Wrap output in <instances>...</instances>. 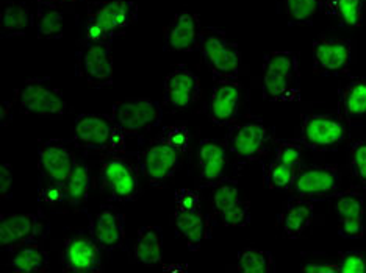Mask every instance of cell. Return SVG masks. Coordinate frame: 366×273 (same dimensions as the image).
<instances>
[{"label": "cell", "instance_id": "obj_28", "mask_svg": "<svg viewBox=\"0 0 366 273\" xmlns=\"http://www.w3.org/2000/svg\"><path fill=\"white\" fill-rule=\"evenodd\" d=\"M6 269L14 273H39L49 269V254L43 242L26 244L10 252Z\"/></svg>", "mask_w": 366, "mask_h": 273}, {"label": "cell", "instance_id": "obj_21", "mask_svg": "<svg viewBox=\"0 0 366 273\" xmlns=\"http://www.w3.org/2000/svg\"><path fill=\"white\" fill-rule=\"evenodd\" d=\"M201 97V80L187 66H179L164 78L163 102L172 111H185Z\"/></svg>", "mask_w": 366, "mask_h": 273}, {"label": "cell", "instance_id": "obj_3", "mask_svg": "<svg viewBox=\"0 0 366 273\" xmlns=\"http://www.w3.org/2000/svg\"><path fill=\"white\" fill-rule=\"evenodd\" d=\"M263 97L282 103L301 101V72L295 52L276 51L263 56Z\"/></svg>", "mask_w": 366, "mask_h": 273}, {"label": "cell", "instance_id": "obj_39", "mask_svg": "<svg viewBox=\"0 0 366 273\" xmlns=\"http://www.w3.org/2000/svg\"><path fill=\"white\" fill-rule=\"evenodd\" d=\"M176 208L183 211H191L196 208H201V197L194 191V189H187L182 187L176 191Z\"/></svg>", "mask_w": 366, "mask_h": 273}, {"label": "cell", "instance_id": "obj_38", "mask_svg": "<svg viewBox=\"0 0 366 273\" xmlns=\"http://www.w3.org/2000/svg\"><path fill=\"white\" fill-rule=\"evenodd\" d=\"M163 140H166L169 145L179 148V150L185 152L188 145H189V131L187 127L183 125H172V127H166L163 130V133L160 135Z\"/></svg>", "mask_w": 366, "mask_h": 273}, {"label": "cell", "instance_id": "obj_9", "mask_svg": "<svg viewBox=\"0 0 366 273\" xmlns=\"http://www.w3.org/2000/svg\"><path fill=\"white\" fill-rule=\"evenodd\" d=\"M347 120L338 114H309L299 131V143L315 152L335 150L347 139Z\"/></svg>", "mask_w": 366, "mask_h": 273}, {"label": "cell", "instance_id": "obj_6", "mask_svg": "<svg viewBox=\"0 0 366 273\" xmlns=\"http://www.w3.org/2000/svg\"><path fill=\"white\" fill-rule=\"evenodd\" d=\"M199 51L214 78L238 80L243 56L238 44L229 41L226 31L216 27H202Z\"/></svg>", "mask_w": 366, "mask_h": 273}, {"label": "cell", "instance_id": "obj_2", "mask_svg": "<svg viewBox=\"0 0 366 273\" xmlns=\"http://www.w3.org/2000/svg\"><path fill=\"white\" fill-rule=\"evenodd\" d=\"M138 160L126 153H107L99 168L96 185L110 202H133L141 195Z\"/></svg>", "mask_w": 366, "mask_h": 273}, {"label": "cell", "instance_id": "obj_12", "mask_svg": "<svg viewBox=\"0 0 366 273\" xmlns=\"http://www.w3.org/2000/svg\"><path fill=\"white\" fill-rule=\"evenodd\" d=\"M49 235V220L41 211L0 216V247L8 253L26 244L43 242Z\"/></svg>", "mask_w": 366, "mask_h": 273}, {"label": "cell", "instance_id": "obj_13", "mask_svg": "<svg viewBox=\"0 0 366 273\" xmlns=\"http://www.w3.org/2000/svg\"><path fill=\"white\" fill-rule=\"evenodd\" d=\"M76 73L93 89L112 86L114 80L112 43H88L81 39L76 53Z\"/></svg>", "mask_w": 366, "mask_h": 273}, {"label": "cell", "instance_id": "obj_16", "mask_svg": "<svg viewBox=\"0 0 366 273\" xmlns=\"http://www.w3.org/2000/svg\"><path fill=\"white\" fill-rule=\"evenodd\" d=\"M244 102V86L238 80L214 78L205 113L219 127L234 125Z\"/></svg>", "mask_w": 366, "mask_h": 273}, {"label": "cell", "instance_id": "obj_4", "mask_svg": "<svg viewBox=\"0 0 366 273\" xmlns=\"http://www.w3.org/2000/svg\"><path fill=\"white\" fill-rule=\"evenodd\" d=\"M126 139L112 114L85 113L74 120L72 143L83 150L126 153Z\"/></svg>", "mask_w": 366, "mask_h": 273}, {"label": "cell", "instance_id": "obj_20", "mask_svg": "<svg viewBox=\"0 0 366 273\" xmlns=\"http://www.w3.org/2000/svg\"><path fill=\"white\" fill-rule=\"evenodd\" d=\"M102 248L96 244L91 235L77 233L64 241L61 264L71 273H99L104 272Z\"/></svg>", "mask_w": 366, "mask_h": 273}, {"label": "cell", "instance_id": "obj_40", "mask_svg": "<svg viewBox=\"0 0 366 273\" xmlns=\"http://www.w3.org/2000/svg\"><path fill=\"white\" fill-rule=\"evenodd\" d=\"M13 185H14V173L11 164L0 165V198L2 200H10L13 197Z\"/></svg>", "mask_w": 366, "mask_h": 273}, {"label": "cell", "instance_id": "obj_34", "mask_svg": "<svg viewBox=\"0 0 366 273\" xmlns=\"http://www.w3.org/2000/svg\"><path fill=\"white\" fill-rule=\"evenodd\" d=\"M280 10L291 26H312L320 0H282Z\"/></svg>", "mask_w": 366, "mask_h": 273}, {"label": "cell", "instance_id": "obj_32", "mask_svg": "<svg viewBox=\"0 0 366 273\" xmlns=\"http://www.w3.org/2000/svg\"><path fill=\"white\" fill-rule=\"evenodd\" d=\"M341 110L347 122L359 120L366 115V77L354 78L341 91Z\"/></svg>", "mask_w": 366, "mask_h": 273}, {"label": "cell", "instance_id": "obj_24", "mask_svg": "<svg viewBox=\"0 0 366 273\" xmlns=\"http://www.w3.org/2000/svg\"><path fill=\"white\" fill-rule=\"evenodd\" d=\"M335 212L338 219V235L345 239H362L365 227V200L359 189L341 191L335 197Z\"/></svg>", "mask_w": 366, "mask_h": 273}, {"label": "cell", "instance_id": "obj_22", "mask_svg": "<svg viewBox=\"0 0 366 273\" xmlns=\"http://www.w3.org/2000/svg\"><path fill=\"white\" fill-rule=\"evenodd\" d=\"M202 26L196 13L180 11L166 26L163 48L166 52H194L201 44Z\"/></svg>", "mask_w": 366, "mask_h": 273}, {"label": "cell", "instance_id": "obj_14", "mask_svg": "<svg viewBox=\"0 0 366 273\" xmlns=\"http://www.w3.org/2000/svg\"><path fill=\"white\" fill-rule=\"evenodd\" d=\"M352 43L335 36H320L313 41V72L321 77H338L349 72L352 64Z\"/></svg>", "mask_w": 366, "mask_h": 273}, {"label": "cell", "instance_id": "obj_33", "mask_svg": "<svg viewBox=\"0 0 366 273\" xmlns=\"http://www.w3.org/2000/svg\"><path fill=\"white\" fill-rule=\"evenodd\" d=\"M64 14L61 8L44 0H38L36 5V35L39 39H61L63 38Z\"/></svg>", "mask_w": 366, "mask_h": 273}, {"label": "cell", "instance_id": "obj_18", "mask_svg": "<svg viewBox=\"0 0 366 273\" xmlns=\"http://www.w3.org/2000/svg\"><path fill=\"white\" fill-rule=\"evenodd\" d=\"M212 214L224 227H246L251 223V202L239 197L237 180L229 178L214 186Z\"/></svg>", "mask_w": 366, "mask_h": 273}, {"label": "cell", "instance_id": "obj_10", "mask_svg": "<svg viewBox=\"0 0 366 273\" xmlns=\"http://www.w3.org/2000/svg\"><path fill=\"white\" fill-rule=\"evenodd\" d=\"M183 153L158 136L138 156L141 175L154 187L164 186L180 170Z\"/></svg>", "mask_w": 366, "mask_h": 273}, {"label": "cell", "instance_id": "obj_29", "mask_svg": "<svg viewBox=\"0 0 366 273\" xmlns=\"http://www.w3.org/2000/svg\"><path fill=\"white\" fill-rule=\"evenodd\" d=\"M91 192V172L86 160L77 158L74 163L68 180L64 183V202L71 208H81L86 205Z\"/></svg>", "mask_w": 366, "mask_h": 273}, {"label": "cell", "instance_id": "obj_25", "mask_svg": "<svg viewBox=\"0 0 366 273\" xmlns=\"http://www.w3.org/2000/svg\"><path fill=\"white\" fill-rule=\"evenodd\" d=\"M313 219H315L313 202L301 197L290 198L277 217L284 235L291 239L302 236L305 231L312 227Z\"/></svg>", "mask_w": 366, "mask_h": 273}, {"label": "cell", "instance_id": "obj_11", "mask_svg": "<svg viewBox=\"0 0 366 273\" xmlns=\"http://www.w3.org/2000/svg\"><path fill=\"white\" fill-rule=\"evenodd\" d=\"M343 177L335 165L315 164L304 165L290 187V192L295 197L307 198V200H327L335 198L341 192Z\"/></svg>", "mask_w": 366, "mask_h": 273}, {"label": "cell", "instance_id": "obj_19", "mask_svg": "<svg viewBox=\"0 0 366 273\" xmlns=\"http://www.w3.org/2000/svg\"><path fill=\"white\" fill-rule=\"evenodd\" d=\"M77 156L68 140L49 139L38 145V172L41 181L63 185L68 180Z\"/></svg>", "mask_w": 366, "mask_h": 273}, {"label": "cell", "instance_id": "obj_8", "mask_svg": "<svg viewBox=\"0 0 366 273\" xmlns=\"http://www.w3.org/2000/svg\"><path fill=\"white\" fill-rule=\"evenodd\" d=\"M224 143L237 161L252 163L268 153L272 133L263 120L251 119L230 125Z\"/></svg>", "mask_w": 366, "mask_h": 273}, {"label": "cell", "instance_id": "obj_15", "mask_svg": "<svg viewBox=\"0 0 366 273\" xmlns=\"http://www.w3.org/2000/svg\"><path fill=\"white\" fill-rule=\"evenodd\" d=\"M304 168V145L295 140H282L276 156L264 169V187L274 191H290L297 172Z\"/></svg>", "mask_w": 366, "mask_h": 273}, {"label": "cell", "instance_id": "obj_31", "mask_svg": "<svg viewBox=\"0 0 366 273\" xmlns=\"http://www.w3.org/2000/svg\"><path fill=\"white\" fill-rule=\"evenodd\" d=\"M365 0H320V11L335 18L340 26L359 29L363 24Z\"/></svg>", "mask_w": 366, "mask_h": 273}, {"label": "cell", "instance_id": "obj_43", "mask_svg": "<svg viewBox=\"0 0 366 273\" xmlns=\"http://www.w3.org/2000/svg\"><path fill=\"white\" fill-rule=\"evenodd\" d=\"M44 2L56 5L58 8H61V10H63V8H69V6H72V5H76V4L81 2V0H44Z\"/></svg>", "mask_w": 366, "mask_h": 273}, {"label": "cell", "instance_id": "obj_27", "mask_svg": "<svg viewBox=\"0 0 366 273\" xmlns=\"http://www.w3.org/2000/svg\"><path fill=\"white\" fill-rule=\"evenodd\" d=\"M133 259L146 267H154L163 259V231L160 227L149 225L138 230L133 244Z\"/></svg>", "mask_w": 366, "mask_h": 273}, {"label": "cell", "instance_id": "obj_17", "mask_svg": "<svg viewBox=\"0 0 366 273\" xmlns=\"http://www.w3.org/2000/svg\"><path fill=\"white\" fill-rule=\"evenodd\" d=\"M229 148L224 140L202 139L197 145V185L199 187H214L229 180Z\"/></svg>", "mask_w": 366, "mask_h": 273}, {"label": "cell", "instance_id": "obj_41", "mask_svg": "<svg viewBox=\"0 0 366 273\" xmlns=\"http://www.w3.org/2000/svg\"><path fill=\"white\" fill-rule=\"evenodd\" d=\"M305 273H340L338 264L332 261H307L301 266Z\"/></svg>", "mask_w": 366, "mask_h": 273}, {"label": "cell", "instance_id": "obj_36", "mask_svg": "<svg viewBox=\"0 0 366 273\" xmlns=\"http://www.w3.org/2000/svg\"><path fill=\"white\" fill-rule=\"evenodd\" d=\"M337 264L340 273H366V253L360 248H352L341 253Z\"/></svg>", "mask_w": 366, "mask_h": 273}, {"label": "cell", "instance_id": "obj_5", "mask_svg": "<svg viewBox=\"0 0 366 273\" xmlns=\"http://www.w3.org/2000/svg\"><path fill=\"white\" fill-rule=\"evenodd\" d=\"M16 101L24 114L43 119H61L68 113V102L49 77H31L16 91Z\"/></svg>", "mask_w": 366, "mask_h": 273}, {"label": "cell", "instance_id": "obj_26", "mask_svg": "<svg viewBox=\"0 0 366 273\" xmlns=\"http://www.w3.org/2000/svg\"><path fill=\"white\" fill-rule=\"evenodd\" d=\"M174 225H176L177 235L185 239L191 252H197L202 247L204 239L209 236L210 222L204 216L201 208L191 211L176 208V212H174Z\"/></svg>", "mask_w": 366, "mask_h": 273}, {"label": "cell", "instance_id": "obj_7", "mask_svg": "<svg viewBox=\"0 0 366 273\" xmlns=\"http://www.w3.org/2000/svg\"><path fill=\"white\" fill-rule=\"evenodd\" d=\"M112 118L127 138H139L160 125L163 110L147 97H130L113 105Z\"/></svg>", "mask_w": 366, "mask_h": 273}, {"label": "cell", "instance_id": "obj_35", "mask_svg": "<svg viewBox=\"0 0 366 273\" xmlns=\"http://www.w3.org/2000/svg\"><path fill=\"white\" fill-rule=\"evenodd\" d=\"M237 270L243 273H272V254L266 250H259V248H243L238 253Z\"/></svg>", "mask_w": 366, "mask_h": 273}, {"label": "cell", "instance_id": "obj_1", "mask_svg": "<svg viewBox=\"0 0 366 273\" xmlns=\"http://www.w3.org/2000/svg\"><path fill=\"white\" fill-rule=\"evenodd\" d=\"M138 19V5L133 0H93L86 6L83 41L114 43Z\"/></svg>", "mask_w": 366, "mask_h": 273}, {"label": "cell", "instance_id": "obj_37", "mask_svg": "<svg viewBox=\"0 0 366 273\" xmlns=\"http://www.w3.org/2000/svg\"><path fill=\"white\" fill-rule=\"evenodd\" d=\"M351 173L366 186V139L357 140L351 148Z\"/></svg>", "mask_w": 366, "mask_h": 273}, {"label": "cell", "instance_id": "obj_23", "mask_svg": "<svg viewBox=\"0 0 366 273\" xmlns=\"http://www.w3.org/2000/svg\"><path fill=\"white\" fill-rule=\"evenodd\" d=\"M89 235L104 252L119 250L126 241V216L114 206H102L91 220Z\"/></svg>", "mask_w": 366, "mask_h": 273}, {"label": "cell", "instance_id": "obj_30", "mask_svg": "<svg viewBox=\"0 0 366 273\" xmlns=\"http://www.w3.org/2000/svg\"><path fill=\"white\" fill-rule=\"evenodd\" d=\"M31 26L30 6L26 2H6L0 11V36L8 39L26 35Z\"/></svg>", "mask_w": 366, "mask_h": 273}, {"label": "cell", "instance_id": "obj_42", "mask_svg": "<svg viewBox=\"0 0 366 273\" xmlns=\"http://www.w3.org/2000/svg\"><path fill=\"white\" fill-rule=\"evenodd\" d=\"M14 102H4L2 106H0V122H2V125H6L8 122L11 119V108H13Z\"/></svg>", "mask_w": 366, "mask_h": 273}]
</instances>
